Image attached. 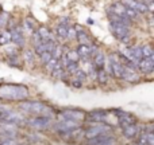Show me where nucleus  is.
Returning a JSON list of instances; mask_svg holds the SVG:
<instances>
[{
	"mask_svg": "<svg viewBox=\"0 0 154 145\" xmlns=\"http://www.w3.org/2000/svg\"><path fill=\"white\" fill-rule=\"evenodd\" d=\"M29 97V89L23 85L3 83L0 85V98L5 101H24Z\"/></svg>",
	"mask_w": 154,
	"mask_h": 145,
	"instance_id": "obj_1",
	"label": "nucleus"
},
{
	"mask_svg": "<svg viewBox=\"0 0 154 145\" xmlns=\"http://www.w3.org/2000/svg\"><path fill=\"white\" fill-rule=\"evenodd\" d=\"M19 109L26 113L34 114V116H48L51 117V109L46 103L39 101H20Z\"/></svg>",
	"mask_w": 154,
	"mask_h": 145,
	"instance_id": "obj_2",
	"label": "nucleus"
},
{
	"mask_svg": "<svg viewBox=\"0 0 154 145\" xmlns=\"http://www.w3.org/2000/svg\"><path fill=\"white\" fill-rule=\"evenodd\" d=\"M109 30H111L112 35H114L116 39H119L122 43H128L131 38V30L130 27H126L123 24L119 23H112L109 22Z\"/></svg>",
	"mask_w": 154,
	"mask_h": 145,
	"instance_id": "obj_3",
	"label": "nucleus"
},
{
	"mask_svg": "<svg viewBox=\"0 0 154 145\" xmlns=\"http://www.w3.org/2000/svg\"><path fill=\"white\" fill-rule=\"evenodd\" d=\"M109 132H111V126H109V125L99 122V124L92 125V126L88 128V129L84 132V136L89 140V138H93V137H96V136L106 135V133H109Z\"/></svg>",
	"mask_w": 154,
	"mask_h": 145,
	"instance_id": "obj_4",
	"label": "nucleus"
},
{
	"mask_svg": "<svg viewBox=\"0 0 154 145\" xmlns=\"http://www.w3.org/2000/svg\"><path fill=\"white\" fill-rule=\"evenodd\" d=\"M27 124H29L30 126L35 128V129H45V128L50 126L51 117H48V116H34L32 118L27 120Z\"/></svg>",
	"mask_w": 154,
	"mask_h": 145,
	"instance_id": "obj_5",
	"label": "nucleus"
},
{
	"mask_svg": "<svg viewBox=\"0 0 154 145\" xmlns=\"http://www.w3.org/2000/svg\"><path fill=\"white\" fill-rule=\"evenodd\" d=\"M11 32V42H14L18 47H23L24 43H26V39H24V32L22 30L20 26H14L10 28Z\"/></svg>",
	"mask_w": 154,
	"mask_h": 145,
	"instance_id": "obj_6",
	"label": "nucleus"
},
{
	"mask_svg": "<svg viewBox=\"0 0 154 145\" xmlns=\"http://www.w3.org/2000/svg\"><path fill=\"white\" fill-rule=\"evenodd\" d=\"M60 116L65 120H72V121H84L87 118V113L82 110H73V109H68V110H62Z\"/></svg>",
	"mask_w": 154,
	"mask_h": 145,
	"instance_id": "obj_7",
	"label": "nucleus"
},
{
	"mask_svg": "<svg viewBox=\"0 0 154 145\" xmlns=\"http://www.w3.org/2000/svg\"><path fill=\"white\" fill-rule=\"evenodd\" d=\"M122 3L126 7L131 8V10H135L139 13H146L147 11H150L152 8L147 4H145L142 0H122Z\"/></svg>",
	"mask_w": 154,
	"mask_h": 145,
	"instance_id": "obj_8",
	"label": "nucleus"
},
{
	"mask_svg": "<svg viewBox=\"0 0 154 145\" xmlns=\"http://www.w3.org/2000/svg\"><path fill=\"white\" fill-rule=\"evenodd\" d=\"M88 144L89 145H116V140L109 133H106V135H100L93 138H89Z\"/></svg>",
	"mask_w": 154,
	"mask_h": 145,
	"instance_id": "obj_9",
	"label": "nucleus"
},
{
	"mask_svg": "<svg viewBox=\"0 0 154 145\" xmlns=\"http://www.w3.org/2000/svg\"><path fill=\"white\" fill-rule=\"evenodd\" d=\"M137 69L142 74H152L154 71V57L139 59L137 63Z\"/></svg>",
	"mask_w": 154,
	"mask_h": 145,
	"instance_id": "obj_10",
	"label": "nucleus"
},
{
	"mask_svg": "<svg viewBox=\"0 0 154 145\" xmlns=\"http://www.w3.org/2000/svg\"><path fill=\"white\" fill-rule=\"evenodd\" d=\"M115 116L118 117V121H119L120 126H126V125H130V124H135V117L133 114L127 113V112H123V110H115L114 112Z\"/></svg>",
	"mask_w": 154,
	"mask_h": 145,
	"instance_id": "obj_11",
	"label": "nucleus"
},
{
	"mask_svg": "<svg viewBox=\"0 0 154 145\" xmlns=\"http://www.w3.org/2000/svg\"><path fill=\"white\" fill-rule=\"evenodd\" d=\"M139 74L137 73L135 69H133V67H127L125 66L123 67V71H122V77H120V79H123V81H127V82H138L139 81Z\"/></svg>",
	"mask_w": 154,
	"mask_h": 145,
	"instance_id": "obj_12",
	"label": "nucleus"
},
{
	"mask_svg": "<svg viewBox=\"0 0 154 145\" xmlns=\"http://www.w3.org/2000/svg\"><path fill=\"white\" fill-rule=\"evenodd\" d=\"M56 130H58L60 133H64V132H68L70 129H75V128H79V122L77 121H72V120H65L62 118V121L57 122L54 125Z\"/></svg>",
	"mask_w": 154,
	"mask_h": 145,
	"instance_id": "obj_13",
	"label": "nucleus"
},
{
	"mask_svg": "<svg viewBox=\"0 0 154 145\" xmlns=\"http://www.w3.org/2000/svg\"><path fill=\"white\" fill-rule=\"evenodd\" d=\"M76 31H77V35H76V39L77 42H79V45H92V39H91V36L87 34V31H85L84 27L81 26H75Z\"/></svg>",
	"mask_w": 154,
	"mask_h": 145,
	"instance_id": "obj_14",
	"label": "nucleus"
},
{
	"mask_svg": "<svg viewBox=\"0 0 154 145\" xmlns=\"http://www.w3.org/2000/svg\"><path fill=\"white\" fill-rule=\"evenodd\" d=\"M108 19H109V22H112V23H119V24H123V26H126V27H131V23H133V20L128 19L127 16L116 15V13H112V12L108 13Z\"/></svg>",
	"mask_w": 154,
	"mask_h": 145,
	"instance_id": "obj_15",
	"label": "nucleus"
},
{
	"mask_svg": "<svg viewBox=\"0 0 154 145\" xmlns=\"http://www.w3.org/2000/svg\"><path fill=\"white\" fill-rule=\"evenodd\" d=\"M91 58H92V63H93V66H95L96 69H101V67H104L106 61H107L106 55H104V53L101 50H97L92 57H91Z\"/></svg>",
	"mask_w": 154,
	"mask_h": 145,
	"instance_id": "obj_16",
	"label": "nucleus"
},
{
	"mask_svg": "<svg viewBox=\"0 0 154 145\" xmlns=\"http://www.w3.org/2000/svg\"><path fill=\"white\" fill-rule=\"evenodd\" d=\"M107 114H108V113H107L106 110L99 109V110H92L91 113H88L87 114V118L91 120L92 122H101V121H104V120H106Z\"/></svg>",
	"mask_w": 154,
	"mask_h": 145,
	"instance_id": "obj_17",
	"label": "nucleus"
},
{
	"mask_svg": "<svg viewBox=\"0 0 154 145\" xmlns=\"http://www.w3.org/2000/svg\"><path fill=\"white\" fill-rule=\"evenodd\" d=\"M138 135H139V128L135 124H130V125L123 126V136H125L126 138L133 140V138H135Z\"/></svg>",
	"mask_w": 154,
	"mask_h": 145,
	"instance_id": "obj_18",
	"label": "nucleus"
},
{
	"mask_svg": "<svg viewBox=\"0 0 154 145\" xmlns=\"http://www.w3.org/2000/svg\"><path fill=\"white\" fill-rule=\"evenodd\" d=\"M77 54H79L80 59H89L91 57H92V47H91V45H79L76 48Z\"/></svg>",
	"mask_w": 154,
	"mask_h": 145,
	"instance_id": "obj_19",
	"label": "nucleus"
},
{
	"mask_svg": "<svg viewBox=\"0 0 154 145\" xmlns=\"http://www.w3.org/2000/svg\"><path fill=\"white\" fill-rule=\"evenodd\" d=\"M108 78H109V74L106 71V69H104V67H101V69H96L95 79H97V82L100 85L107 83V82H108Z\"/></svg>",
	"mask_w": 154,
	"mask_h": 145,
	"instance_id": "obj_20",
	"label": "nucleus"
},
{
	"mask_svg": "<svg viewBox=\"0 0 154 145\" xmlns=\"http://www.w3.org/2000/svg\"><path fill=\"white\" fill-rule=\"evenodd\" d=\"M51 74V77L53 78H56V79H62V78H65V75H66V71H65V69L60 65V61H58V63H57V66L54 67L53 70L50 71Z\"/></svg>",
	"mask_w": 154,
	"mask_h": 145,
	"instance_id": "obj_21",
	"label": "nucleus"
},
{
	"mask_svg": "<svg viewBox=\"0 0 154 145\" xmlns=\"http://www.w3.org/2000/svg\"><path fill=\"white\" fill-rule=\"evenodd\" d=\"M66 32H68V27L62 26V24H58L56 27V38L57 40H66Z\"/></svg>",
	"mask_w": 154,
	"mask_h": 145,
	"instance_id": "obj_22",
	"label": "nucleus"
},
{
	"mask_svg": "<svg viewBox=\"0 0 154 145\" xmlns=\"http://www.w3.org/2000/svg\"><path fill=\"white\" fill-rule=\"evenodd\" d=\"M11 42V32L10 30L3 28L0 31V46H5Z\"/></svg>",
	"mask_w": 154,
	"mask_h": 145,
	"instance_id": "obj_23",
	"label": "nucleus"
},
{
	"mask_svg": "<svg viewBox=\"0 0 154 145\" xmlns=\"http://www.w3.org/2000/svg\"><path fill=\"white\" fill-rule=\"evenodd\" d=\"M23 58H24V63L32 65L35 61V53L32 50H26L23 53Z\"/></svg>",
	"mask_w": 154,
	"mask_h": 145,
	"instance_id": "obj_24",
	"label": "nucleus"
},
{
	"mask_svg": "<svg viewBox=\"0 0 154 145\" xmlns=\"http://www.w3.org/2000/svg\"><path fill=\"white\" fill-rule=\"evenodd\" d=\"M10 19H11V16H10V13H7V12H0V28H5V27L10 24Z\"/></svg>",
	"mask_w": 154,
	"mask_h": 145,
	"instance_id": "obj_25",
	"label": "nucleus"
},
{
	"mask_svg": "<svg viewBox=\"0 0 154 145\" xmlns=\"http://www.w3.org/2000/svg\"><path fill=\"white\" fill-rule=\"evenodd\" d=\"M141 51H142V57L143 58H150V57H154V50L150 45H143L141 46Z\"/></svg>",
	"mask_w": 154,
	"mask_h": 145,
	"instance_id": "obj_26",
	"label": "nucleus"
},
{
	"mask_svg": "<svg viewBox=\"0 0 154 145\" xmlns=\"http://www.w3.org/2000/svg\"><path fill=\"white\" fill-rule=\"evenodd\" d=\"M0 145H23V144L19 143L14 137H4V138H0Z\"/></svg>",
	"mask_w": 154,
	"mask_h": 145,
	"instance_id": "obj_27",
	"label": "nucleus"
},
{
	"mask_svg": "<svg viewBox=\"0 0 154 145\" xmlns=\"http://www.w3.org/2000/svg\"><path fill=\"white\" fill-rule=\"evenodd\" d=\"M79 62H68V65L64 67L65 71H66L68 74H73L76 71V70H79Z\"/></svg>",
	"mask_w": 154,
	"mask_h": 145,
	"instance_id": "obj_28",
	"label": "nucleus"
},
{
	"mask_svg": "<svg viewBox=\"0 0 154 145\" xmlns=\"http://www.w3.org/2000/svg\"><path fill=\"white\" fill-rule=\"evenodd\" d=\"M66 54V58L69 59V62H79L80 61V57L77 54L76 50H69V51H65Z\"/></svg>",
	"mask_w": 154,
	"mask_h": 145,
	"instance_id": "obj_29",
	"label": "nucleus"
},
{
	"mask_svg": "<svg viewBox=\"0 0 154 145\" xmlns=\"http://www.w3.org/2000/svg\"><path fill=\"white\" fill-rule=\"evenodd\" d=\"M37 26H38L37 22H35L32 18H26L24 19V27H27L30 31H34V30L37 28Z\"/></svg>",
	"mask_w": 154,
	"mask_h": 145,
	"instance_id": "obj_30",
	"label": "nucleus"
},
{
	"mask_svg": "<svg viewBox=\"0 0 154 145\" xmlns=\"http://www.w3.org/2000/svg\"><path fill=\"white\" fill-rule=\"evenodd\" d=\"M73 77H75V79H77V81H80V82H84L85 79L88 78V77H87V73H85L84 70H81V69L76 70V71L73 73Z\"/></svg>",
	"mask_w": 154,
	"mask_h": 145,
	"instance_id": "obj_31",
	"label": "nucleus"
},
{
	"mask_svg": "<svg viewBox=\"0 0 154 145\" xmlns=\"http://www.w3.org/2000/svg\"><path fill=\"white\" fill-rule=\"evenodd\" d=\"M57 63H58V59H57V58H53V57H51V58H50V61H48L45 65H43V66H45V69L48 70L49 73H50L51 70H53L54 67L57 66Z\"/></svg>",
	"mask_w": 154,
	"mask_h": 145,
	"instance_id": "obj_32",
	"label": "nucleus"
},
{
	"mask_svg": "<svg viewBox=\"0 0 154 145\" xmlns=\"http://www.w3.org/2000/svg\"><path fill=\"white\" fill-rule=\"evenodd\" d=\"M76 35H77V31H76L75 26H72V24H70V26L68 27L66 39H68V40H75V39H76Z\"/></svg>",
	"mask_w": 154,
	"mask_h": 145,
	"instance_id": "obj_33",
	"label": "nucleus"
},
{
	"mask_svg": "<svg viewBox=\"0 0 154 145\" xmlns=\"http://www.w3.org/2000/svg\"><path fill=\"white\" fill-rule=\"evenodd\" d=\"M50 58H51V53H50V51H45V53L39 54V61H41V63H42V65H45L48 61H50Z\"/></svg>",
	"mask_w": 154,
	"mask_h": 145,
	"instance_id": "obj_34",
	"label": "nucleus"
},
{
	"mask_svg": "<svg viewBox=\"0 0 154 145\" xmlns=\"http://www.w3.org/2000/svg\"><path fill=\"white\" fill-rule=\"evenodd\" d=\"M145 145H154V135L153 132L145 133Z\"/></svg>",
	"mask_w": 154,
	"mask_h": 145,
	"instance_id": "obj_35",
	"label": "nucleus"
},
{
	"mask_svg": "<svg viewBox=\"0 0 154 145\" xmlns=\"http://www.w3.org/2000/svg\"><path fill=\"white\" fill-rule=\"evenodd\" d=\"M72 86L76 87V89H80V87L82 86V82L77 81V79H73V81H72Z\"/></svg>",
	"mask_w": 154,
	"mask_h": 145,
	"instance_id": "obj_36",
	"label": "nucleus"
},
{
	"mask_svg": "<svg viewBox=\"0 0 154 145\" xmlns=\"http://www.w3.org/2000/svg\"><path fill=\"white\" fill-rule=\"evenodd\" d=\"M142 1H143L145 4H147V5H149V7H152V4H153V1H154V0H142Z\"/></svg>",
	"mask_w": 154,
	"mask_h": 145,
	"instance_id": "obj_37",
	"label": "nucleus"
},
{
	"mask_svg": "<svg viewBox=\"0 0 154 145\" xmlns=\"http://www.w3.org/2000/svg\"><path fill=\"white\" fill-rule=\"evenodd\" d=\"M149 26H153V15H149Z\"/></svg>",
	"mask_w": 154,
	"mask_h": 145,
	"instance_id": "obj_38",
	"label": "nucleus"
},
{
	"mask_svg": "<svg viewBox=\"0 0 154 145\" xmlns=\"http://www.w3.org/2000/svg\"><path fill=\"white\" fill-rule=\"evenodd\" d=\"M87 23H88V24H92V23H93V20H92V19H88Z\"/></svg>",
	"mask_w": 154,
	"mask_h": 145,
	"instance_id": "obj_39",
	"label": "nucleus"
},
{
	"mask_svg": "<svg viewBox=\"0 0 154 145\" xmlns=\"http://www.w3.org/2000/svg\"><path fill=\"white\" fill-rule=\"evenodd\" d=\"M137 145H138V144H137Z\"/></svg>",
	"mask_w": 154,
	"mask_h": 145,
	"instance_id": "obj_40",
	"label": "nucleus"
}]
</instances>
